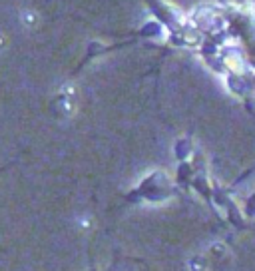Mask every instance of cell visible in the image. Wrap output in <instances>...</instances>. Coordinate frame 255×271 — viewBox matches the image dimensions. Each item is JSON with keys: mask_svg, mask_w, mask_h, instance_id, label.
Listing matches in <instances>:
<instances>
[{"mask_svg": "<svg viewBox=\"0 0 255 271\" xmlns=\"http://www.w3.org/2000/svg\"><path fill=\"white\" fill-rule=\"evenodd\" d=\"M142 32H144V36H159V34H161V24H157V22H148V24L142 28Z\"/></svg>", "mask_w": 255, "mask_h": 271, "instance_id": "6da1fadb", "label": "cell"}]
</instances>
